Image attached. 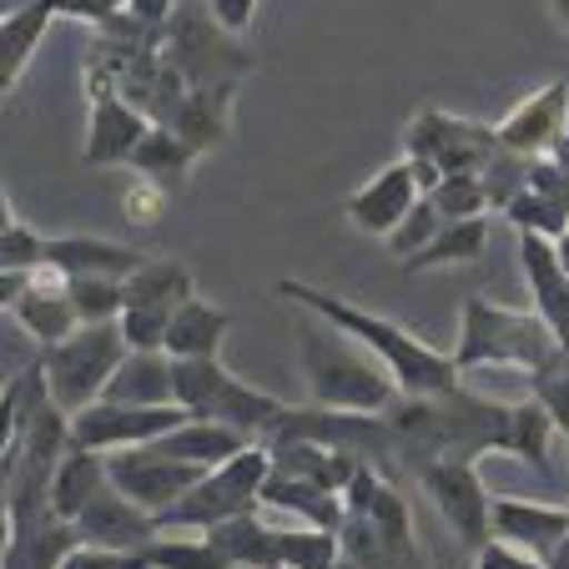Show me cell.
<instances>
[{
    "mask_svg": "<svg viewBox=\"0 0 569 569\" xmlns=\"http://www.w3.org/2000/svg\"><path fill=\"white\" fill-rule=\"evenodd\" d=\"M419 197H423L419 172H413V161L403 157V161L383 167L373 182H363L353 197H348V222H353L358 232H368V237H393L398 222L413 212Z\"/></svg>",
    "mask_w": 569,
    "mask_h": 569,
    "instance_id": "obj_14",
    "label": "cell"
},
{
    "mask_svg": "<svg viewBox=\"0 0 569 569\" xmlns=\"http://www.w3.org/2000/svg\"><path fill=\"white\" fill-rule=\"evenodd\" d=\"M127 6H131V0H107V11H117V16L127 11Z\"/></svg>",
    "mask_w": 569,
    "mask_h": 569,
    "instance_id": "obj_54",
    "label": "cell"
},
{
    "mask_svg": "<svg viewBox=\"0 0 569 569\" xmlns=\"http://www.w3.org/2000/svg\"><path fill=\"white\" fill-rule=\"evenodd\" d=\"M227 333H232L227 308H212V302H202V298H187L182 308H177L172 328H167L161 353H172L177 363H182V358H217L227 343Z\"/></svg>",
    "mask_w": 569,
    "mask_h": 569,
    "instance_id": "obj_26",
    "label": "cell"
},
{
    "mask_svg": "<svg viewBox=\"0 0 569 569\" xmlns=\"http://www.w3.org/2000/svg\"><path fill=\"white\" fill-rule=\"evenodd\" d=\"M569 137V81H549L499 121V147L519 157H549Z\"/></svg>",
    "mask_w": 569,
    "mask_h": 569,
    "instance_id": "obj_13",
    "label": "cell"
},
{
    "mask_svg": "<svg viewBox=\"0 0 569 569\" xmlns=\"http://www.w3.org/2000/svg\"><path fill=\"white\" fill-rule=\"evenodd\" d=\"M46 242L51 237L31 232L26 222H11L0 232V272H36L46 268Z\"/></svg>",
    "mask_w": 569,
    "mask_h": 569,
    "instance_id": "obj_41",
    "label": "cell"
},
{
    "mask_svg": "<svg viewBox=\"0 0 569 569\" xmlns=\"http://www.w3.org/2000/svg\"><path fill=\"white\" fill-rule=\"evenodd\" d=\"M46 268H56L61 278H131L137 268H147V258L111 237H51Z\"/></svg>",
    "mask_w": 569,
    "mask_h": 569,
    "instance_id": "obj_19",
    "label": "cell"
},
{
    "mask_svg": "<svg viewBox=\"0 0 569 569\" xmlns=\"http://www.w3.org/2000/svg\"><path fill=\"white\" fill-rule=\"evenodd\" d=\"M187 419L192 413L182 403H111V398H97L71 419V443L91 453H117L137 449V443H157L161 433H172Z\"/></svg>",
    "mask_w": 569,
    "mask_h": 569,
    "instance_id": "obj_10",
    "label": "cell"
},
{
    "mask_svg": "<svg viewBox=\"0 0 569 569\" xmlns=\"http://www.w3.org/2000/svg\"><path fill=\"white\" fill-rule=\"evenodd\" d=\"M469 569H549V565L539 555H529V549H519V545L489 539L483 549H473V565Z\"/></svg>",
    "mask_w": 569,
    "mask_h": 569,
    "instance_id": "obj_44",
    "label": "cell"
},
{
    "mask_svg": "<svg viewBox=\"0 0 569 569\" xmlns=\"http://www.w3.org/2000/svg\"><path fill=\"white\" fill-rule=\"evenodd\" d=\"M11 312H16V322H21V328L41 348L61 343V338H71L76 328H81V312H76L71 292H66V278L56 268H36Z\"/></svg>",
    "mask_w": 569,
    "mask_h": 569,
    "instance_id": "obj_18",
    "label": "cell"
},
{
    "mask_svg": "<svg viewBox=\"0 0 569 569\" xmlns=\"http://www.w3.org/2000/svg\"><path fill=\"white\" fill-rule=\"evenodd\" d=\"M202 535L222 549V559L232 569H282L278 525H268L258 509H248V515H237V519H222V525L202 529Z\"/></svg>",
    "mask_w": 569,
    "mask_h": 569,
    "instance_id": "obj_23",
    "label": "cell"
},
{
    "mask_svg": "<svg viewBox=\"0 0 569 569\" xmlns=\"http://www.w3.org/2000/svg\"><path fill=\"white\" fill-rule=\"evenodd\" d=\"M192 161H197V147H192V141H182L172 127H161V121H157V127L147 131V141L131 151L127 167H131L137 177H151V182H161L167 192H172V187L187 182Z\"/></svg>",
    "mask_w": 569,
    "mask_h": 569,
    "instance_id": "obj_30",
    "label": "cell"
},
{
    "mask_svg": "<svg viewBox=\"0 0 569 569\" xmlns=\"http://www.w3.org/2000/svg\"><path fill=\"white\" fill-rule=\"evenodd\" d=\"M555 353H559V338L549 333V322L539 318V312L499 308V302H489V298L463 302L459 348H453L459 373H469V368H495V363L539 373Z\"/></svg>",
    "mask_w": 569,
    "mask_h": 569,
    "instance_id": "obj_3",
    "label": "cell"
},
{
    "mask_svg": "<svg viewBox=\"0 0 569 569\" xmlns=\"http://www.w3.org/2000/svg\"><path fill=\"white\" fill-rule=\"evenodd\" d=\"M262 443H328V449L358 453L363 463H378L383 473L398 459V439L383 413L322 409V403H312V409H282V419L262 433Z\"/></svg>",
    "mask_w": 569,
    "mask_h": 569,
    "instance_id": "obj_8",
    "label": "cell"
},
{
    "mask_svg": "<svg viewBox=\"0 0 569 569\" xmlns=\"http://www.w3.org/2000/svg\"><path fill=\"white\" fill-rule=\"evenodd\" d=\"M302 348V373H308V393L322 409H358V413H383L398 398V383L358 338L322 328V318H302L298 328Z\"/></svg>",
    "mask_w": 569,
    "mask_h": 569,
    "instance_id": "obj_2",
    "label": "cell"
},
{
    "mask_svg": "<svg viewBox=\"0 0 569 569\" xmlns=\"http://www.w3.org/2000/svg\"><path fill=\"white\" fill-rule=\"evenodd\" d=\"M248 433L227 429V423H212V419H187L177 423L172 433H161L157 449L167 453V459H182V463H197V469H217V463H227L232 453L248 449Z\"/></svg>",
    "mask_w": 569,
    "mask_h": 569,
    "instance_id": "obj_27",
    "label": "cell"
},
{
    "mask_svg": "<svg viewBox=\"0 0 569 569\" xmlns=\"http://www.w3.org/2000/svg\"><path fill=\"white\" fill-rule=\"evenodd\" d=\"M51 21H61L51 0H36V6H26V11L0 21V101L16 91V81H21V71L31 66L36 46L46 41Z\"/></svg>",
    "mask_w": 569,
    "mask_h": 569,
    "instance_id": "obj_25",
    "label": "cell"
},
{
    "mask_svg": "<svg viewBox=\"0 0 569 569\" xmlns=\"http://www.w3.org/2000/svg\"><path fill=\"white\" fill-rule=\"evenodd\" d=\"M127 16L141 26H151V31H167V21L177 16V0H131Z\"/></svg>",
    "mask_w": 569,
    "mask_h": 569,
    "instance_id": "obj_47",
    "label": "cell"
},
{
    "mask_svg": "<svg viewBox=\"0 0 569 569\" xmlns=\"http://www.w3.org/2000/svg\"><path fill=\"white\" fill-rule=\"evenodd\" d=\"M61 569H151L141 549H107V545H81L61 559Z\"/></svg>",
    "mask_w": 569,
    "mask_h": 569,
    "instance_id": "obj_42",
    "label": "cell"
},
{
    "mask_svg": "<svg viewBox=\"0 0 569 569\" xmlns=\"http://www.w3.org/2000/svg\"><path fill=\"white\" fill-rule=\"evenodd\" d=\"M268 473H272L268 443L252 439L242 453H232L227 463L207 469L172 509H161L157 529L161 535H172V529H197V535H202V529L222 525V519H237V515H248V509H262V483H268Z\"/></svg>",
    "mask_w": 569,
    "mask_h": 569,
    "instance_id": "obj_4",
    "label": "cell"
},
{
    "mask_svg": "<svg viewBox=\"0 0 569 569\" xmlns=\"http://www.w3.org/2000/svg\"><path fill=\"white\" fill-rule=\"evenodd\" d=\"M519 268L529 278L535 312L549 322V333L559 338V348H569V272L555 252V237L519 232Z\"/></svg>",
    "mask_w": 569,
    "mask_h": 569,
    "instance_id": "obj_16",
    "label": "cell"
},
{
    "mask_svg": "<svg viewBox=\"0 0 569 569\" xmlns=\"http://www.w3.org/2000/svg\"><path fill=\"white\" fill-rule=\"evenodd\" d=\"M403 147H409V161H413V172H419V187L433 192L443 177L483 172L489 157L499 151V127H483V121H463L439 107H423L419 117L409 121V131H403Z\"/></svg>",
    "mask_w": 569,
    "mask_h": 569,
    "instance_id": "obj_7",
    "label": "cell"
},
{
    "mask_svg": "<svg viewBox=\"0 0 569 569\" xmlns=\"http://www.w3.org/2000/svg\"><path fill=\"white\" fill-rule=\"evenodd\" d=\"M429 197H433V207L443 212V222H463V217H483V212H489V192H483V177L479 172L443 177Z\"/></svg>",
    "mask_w": 569,
    "mask_h": 569,
    "instance_id": "obj_36",
    "label": "cell"
},
{
    "mask_svg": "<svg viewBox=\"0 0 569 569\" xmlns=\"http://www.w3.org/2000/svg\"><path fill=\"white\" fill-rule=\"evenodd\" d=\"M535 378V398L549 409V419L559 423V433H569V348H559Z\"/></svg>",
    "mask_w": 569,
    "mask_h": 569,
    "instance_id": "obj_39",
    "label": "cell"
},
{
    "mask_svg": "<svg viewBox=\"0 0 569 569\" xmlns=\"http://www.w3.org/2000/svg\"><path fill=\"white\" fill-rule=\"evenodd\" d=\"M439 227H443V212H439V207H433V197L423 192L419 202H413V212L403 217V222H398V232L388 237V248H393L398 258H413V252H419V248H429L433 237H439Z\"/></svg>",
    "mask_w": 569,
    "mask_h": 569,
    "instance_id": "obj_40",
    "label": "cell"
},
{
    "mask_svg": "<svg viewBox=\"0 0 569 569\" xmlns=\"http://www.w3.org/2000/svg\"><path fill=\"white\" fill-rule=\"evenodd\" d=\"M76 529H81V539H87V545H107V549H147L151 539L161 535L157 515H147L141 505H131V499L121 495L111 479L101 483L97 499L81 509Z\"/></svg>",
    "mask_w": 569,
    "mask_h": 569,
    "instance_id": "obj_17",
    "label": "cell"
},
{
    "mask_svg": "<svg viewBox=\"0 0 569 569\" xmlns=\"http://www.w3.org/2000/svg\"><path fill=\"white\" fill-rule=\"evenodd\" d=\"M11 222H16V217H11V202H6V187H0V232H6Z\"/></svg>",
    "mask_w": 569,
    "mask_h": 569,
    "instance_id": "obj_50",
    "label": "cell"
},
{
    "mask_svg": "<svg viewBox=\"0 0 569 569\" xmlns=\"http://www.w3.org/2000/svg\"><path fill=\"white\" fill-rule=\"evenodd\" d=\"M207 469L197 463H182V459H167L157 443H137V449H117L107 453V479L117 483L121 495L131 505H141L147 515H161V509H172L177 499L202 479Z\"/></svg>",
    "mask_w": 569,
    "mask_h": 569,
    "instance_id": "obj_12",
    "label": "cell"
},
{
    "mask_svg": "<svg viewBox=\"0 0 569 569\" xmlns=\"http://www.w3.org/2000/svg\"><path fill=\"white\" fill-rule=\"evenodd\" d=\"M141 555H147L151 569H232L222 559V549H217L207 535H197V529L187 539L182 535H157Z\"/></svg>",
    "mask_w": 569,
    "mask_h": 569,
    "instance_id": "obj_34",
    "label": "cell"
},
{
    "mask_svg": "<svg viewBox=\"0 0 569 569\" xmlns=\"http://www.w3.org/2000/svg\"><path fill=\"white\" fill-rule=\"evenodd\" d=\"M26 6H36V0H0V21H6V16H16V11H26Z\"/></svg>",
    "mask_w": 569,
    "mask_h": 569,
    "instance_id": "obj_49",
    "label": "cell"
},
{
    "mask_svg": "<svg viewBox=\"0 0 569 569\" xmlns=\"http://www.w3.org/2000/svg\"><path fill=\"white\" fill-rule=\"evenodd\" d=\"M107 483V453H91V449H66L61 463H56V479H51V505L61 519H81V509L97 499V489Z\"/></svg>",
    "mask_w": 569,
    "mask_h": 569,
    "instance_id": "obj_28",
    "label": "cell"
},
{
    "mask_svg": "<svg viewBox=\"0 0 569 569\" xmlns=\"http://www.w3.org/2000/svg\"><path fill=\"white\" fill-rule=\"evenodd\" d=\"M555 252H559V262H565V272H569V232L555 242Z\"/></svg>",
    "mask_w": 569,
    "mask_h": 569,
    "instance_id": "obj_51",
    "label": "cell"
},
{
    "mask_svg": "<svg viewBox=\"0 0 569 569\" xmlns=\"http://www.w3.org/2000/svg\"><path fill=\"white\" fill-rule=\"evenodd\" d=\"M258 16V0H212V21L222 26L227 36H242Z\"/></svg>",
    "mask_w": 569,
    "mask_h": 569,
    "instance_id": "obj_45",
    "label": "cell"
},
{
    "mask_svg": "<svg viewBox=\"0 0 569 569\" xmlns=\"http://www.w3.org/2000/svg\"><path fill=\"white\" fill-rule=\"evenodd\" d=\"M262 509H278V515H292L312 529H333V535L348 525L343 495L322 489V483H308V479H292V473H278V469L262 483Z\"/></svg>",
    "mask_w": 569,
    "mask_h": 569,
    "instance_id": "obj_22",
    "label": "cell"
},
{
    "mask_svg": "<svg viewBox=\"0 0 569 569\" xmlns=\"http://www.w3.org/2000/svg\"><path fill=\"white\" fill-rule=\"evenodd\" d=\"M151 127H157V121H151L137 101L121 97V91L97 97L91 101V131H87V147H81V161H87V167H121V161H131V151L147 141Z\"/></svg>",
    "mask_w": 569,
    "mask_h": 569,
    "instance_id": "obj_15",
    "label": "cell"
},
{
    "mask_svg": "<svg viewBox=\"0 0 569 569\" xmlns=\"http://www.w3.org/2000/svg\"><path fill=\"white\" fill-rule=\"evenodd\" d=\"M51 6H56L61 21H81V26H91V31L117 16V11H107V0H51Z\"/></svg>",
    "mask_w": 569,
    "mask_h": 569,
    "instance_id": "obj_46",
    "label": "cell"
},
{
    "mask_svg": "<svg viewBox=\"0 0 569 569\" xmlns=\"http://www.w3.org/2000/svg\"><path fill=\"white\" fill-rule=\"evenodd\" d=\"M549 157H559V161H565V172H569V137H565V141H559V147H555V151H549Z\"/></svg>",
    "mask_w": 569,
    "mask_h": 569,
    "instance_id": "obj_53",
    "label": "cell"
},
{
    "mask_svg": "<svg viewBox=\"0 0 569 569\" xmlns=\"http://www.w3.org/2000/svg\"><path fill=\"white\" fill-rule=\"evenodd\" d=\"M278 298L298 302L302 312L322 318L328 328L358 338V343L393 373L398 393H449V388H459V363H453V353H439V348H429L423 338H413L409 328H398V322L378 318V312L358 308V302L333 298V292H322V288L298 282V278H282Z\"/></svg>",
    "mask_w": 569,
    "mask_h": 569,
    "instance_id": "obj_1",
    "label": "cell"
},
{
    "mask_svg": "<svg viewBox=\"0 0 569 569\" xmlns=\"http://www.w3.org/2000/svg\"><path fill=\"white\" fill-rule=\"evenodd\" d=\"M549 6H555V16L565 21V31H569V0H549Z\"/></svg>",
    "mask_w": 569,
    "mask_h": 569,
    "instance_id": "obj_52",
    "label": "cell"
},
{
    "mask_svg": "<svg viewBox=\"0 0 569 569\" xmlns=\"http://www.w3.org/2000/svg\"><path fill=\"white\" fill-rule=\"evenodd\" d=\"M46 393H51V383H46L41 358H36L26 373H16L11 383H0V463H6L16 449H21L26 423H31V413L41 409Z\"/></svg>",
    "mask_w": 569,
    "mask_h": 569,
    "instance_id": "obj_29",
    "label": "cell"
},
{
    "mask_svg": "<svg viewBox=\"0 0 569 569\" xmlns=\"http://www.w3.org/2000/svg\"><path fill=\"white\" fill-rule=\"evenodd\" d=\"M529 161L535 157H519V151H509V147H499L495 157H489V167H483V192H489V207H499L505 212L509 202H515L519 192L529 187Z\"/></svg>",
    "mask_w": 569,
    "mask_h": 569,
    "instance_id": "obj_37",
    "label": "cell"
},
{
    "mask_svg": "<svg viewBox=\"0 0 569 569\" xmlns=\"http://www.w3.org/2000/svg\"><path fill=\"white\" fill-rule=\"evenodd\" d=\"M268 453H272V469L278 473L322 483V489H333V495H343L348 483H353V473L363 469L358 453L328 449V443H268Z\"/></svg>",
    "mask_w": 569,
    "mask_h": 569,
    "instance_id": "obj_24",
    "label": "cell"
},
{
    "mask_svg": "<svg viewBox=\"0 0 569 569\" xmlns=\"http://www.w3.org/2000/svg\"><path fill=\"white\" fill-rule=\"evenodd\" d=\"M177 403H182L192 419H212L227 429L262 439L272 423L282 419V398L262 393V388L242 383L237 373H227L222 358H182L177 363Z\"/></svg>",
    "mask_w": 569,
    "mask_h": 569,
    "instance_id": "obj_6",
    "label": "cell"
},
{
    "mask_svg": "<svg viewBox=\"0 0 569 569\" xmlns=\"http://www.w3.org/2000/svg\"><path fill=\"white\" fill-rule=\"evenodd\" d=\"M413 479L423 483L429 505L443 515V525L459 535V545L483 549L495 539V499L479 483V459H459V453H439V459L413 463Z\"/></svg>",
    "mask_w": 569,
    "mask_h": 569,
    "instance_id": "obj_9",
    "label": "cell"
},
{
    "mask_svg": "<svg viewBox=\"0 0 569 569\" xmlns=\"http://www.w3.org/2000/svg\"><path fill=\"white\" fill-rule=\"evenodd\" d=\"M555 433H559V423L549 419V409L539 403V398L509 403V443H505V453L535 463L545 479H549V439H555Z\"/></svg>",
    "mask_w": 569,
    "mask_h": 569,
    "instance_id": "obj_32",
    "label": "cell"
},
{
    "mask_svg": "<svg viewBox=\"0 0 569 569\" xmlns=\"http://www.w3.org/2000/svg\"><path fill=\"white\" fill-rule=\"evenodd\" d=\"M161 212H167V187L151 182V177H137V187L127 192V217H131V227L161 222Z\"/></svg>",
    "mask_w": 569,
    "mask_h": 569,
    "instance_id": "obj_43",
    "label": "cell"
},
{
    "mask_svg": "<svg viewBox=\"0 0 569 569\" xmlns=\"http://www.w3.org/2000/svg\"><path fill=\"white\" fill-rule=\"evenodd\" d=\"M197 298V282L182 262H147L127 278V308H121V333L131 348H161L177 308Z\"/></svg>",
    "mask_w": 569,
    "mask_h": 569,
    "instance_id": "obj_11",
    "label": "cell"
},
{
    "mask_svg": "<svg viewBox=\"0 0 569 569\" xmlns=\"http://www.w3.org/2000/svg\"><path fill=\"white\" fill-rule=\"evenodd\" d=\"M505 217H509V222H515V232H539V237H555V242L569 232V212H559L555 202H545V197H535V192H529V187L515 197V202L505 207Z\"/></svg>",
    "mask_w": 569,
    "mask_h": 569,
    "instance_id": "obj_38",
    "label": "cell"
},
{
    "mask_svg": "<svg viewBox=\"0 0 569 569\" xmlns=\"http://www.w3.org/2000/svg\"><path fill=\"white\" fill-rule=\"evenodd\" d=\"M127 353L131 343L121 333V322H81L71 338L51 343L41 353V368H46V383H51L56 409L66 419H76L87 403H97Z\"/></svg>",
    "mask_w": 569,
    "mask_h": 569,
    "instance_id": "obj_5",
    "label": "cell"
},
{
    "mask_svg": "<svg viewBox=\"0 0 569 569\" xmlns=\"http://www.w3.org/2000/svg\"><path fill=\"white\" fill-rule=\"evenodd\" d=\"M495 539L549 559L569 539V509L529 505V499H495Z\"/></svg>",
    "mask_w": 569,
    "mask_h": 569,
    "instance_id": "obj_20",
    "label": "cell"
},
{
    "mask_svg": "<svg viewBox=\"0 0 569 569\" xmlns=\"http://www.w3.org/2000/svg\"><path fill=\"white\" fill-rule=\"evenodd\" d=\"M101 398H111V403H177V358L161 348H131Z\"/></svg>",
    "mask_w": 569,
    "mask_h": 569,
    "instance_id": "obj_21",
    "label": "cell"
},
{
    "mask_svg": "<svg viewBox=\"0 0 569 569\" xmlns=\"http://www.w3.org/2000/svg\"><path fill=\"white\" fill-rule=\"evenodd\" d=\"M81 322H121L127 308V278H66Z\"/></svg>",
    "mask_w": 569,
    "mask_h": 569,
    "instance_id": "obj_35",
    "label": "cell"
},
{
    "mask_svg": "<svg viewBox=\"0 0 569 569\" xmlns=\"http://www.w3.org/2000/svg\"><path fill=\"white\" fill-rule=\"evenodd\" d=\"M489 248V217H463V222H443L429 248L403 258V272H429V268H453V262H473Z\"/></svg>",
    "mask_w": 569,
    "mask_h": 569,
    "instance_id": "obj_31",
    "label": "cell"
},
{
    "mask_svg": "<svg viewBox=\"0 0 569 569\" xmlns=\"http://www.w3.org/2000/svg\"><path fill=\"white\" fill-rule=\"evenodd\" d=\"M26 282H31V272H0V312L16 308V298L26 292Z\"/></svg>",
    "mask_w": 569,
    "mask_h": 569,
    "instance_id": "obj_48",
    "label": "cell"
},
{
    "mask_svg": "<svg viewBox=\"0 0 569 569\" xmlns=\"http://www.w3.org/2000/svg\"><path fill=\"white\" fill-rule=\"evenodd\" d=\"M278 559H282V569H338L343 539L333 529L292 525V529H278Z\"/></svg>",
    "mask_w": 569,
    "mask_h": 569,
    "instance_id": "obj_33",
    "label": "cell"
}]
</instances>
